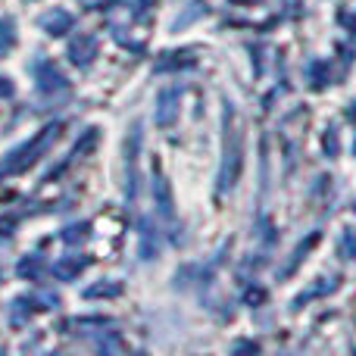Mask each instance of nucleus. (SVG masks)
I'll use <instances>...</instances> for the list:
<instances>
[{
    "label": "nucleus",
    "mask_w": 356,
    "mask_h": 356,
    "mask_svg": "<svg viewBox=\"0 0 356 356\" xmlns=\"http://www.w3.org/2000/svg\"><path fill=\"white\" fill-rule=\"evenodd\" d=\"M341 250H344V257L356 259V232L353 228H347L344 232V238H341Z\"/></svg>",
    "instance_id": "f257e3e1"
}]
</instances>
